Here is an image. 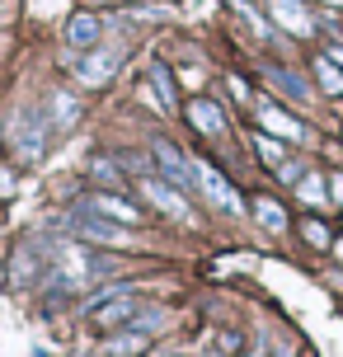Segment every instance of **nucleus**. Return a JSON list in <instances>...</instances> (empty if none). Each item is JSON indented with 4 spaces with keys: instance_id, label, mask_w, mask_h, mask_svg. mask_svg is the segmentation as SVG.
Segmentation results:
<instances>
[{
    "instance_id": "a211bd4d",
    "label": "nucleus",
    "mask_w": 343,
    "mask_h": 357,
    "mask_svg": "<svg viewBox=\"0 0 343 357\" xmlns=\"http://www.w3.org/2000/svg\"><path fill=\"white\" fill-rule=\"evenodd\" d=\"M52 118H56V127H71L75 118H80V104H75L71 94L56 89V94H52Z\"/></svg>"
},
{
    "instance_id": "b1692460",
    "label": "nucleus",
    "mask_w": 343,
    "mask_h": 357,
    "mask_svg": "<svg viewBox=\"0 0 343 357\" xmlns=\"http://www.w3.org/2000/svg\"><path fill=\"white\" fill-rule=\"evenodd\" d=\"M296 188H301V197H310V202H315V207H320V178H301V183H296Z\"/></svg>"
},
{
    "instance_id": "f257e3e1",
    "label": "nucleus",
    "mask_w": 343,
    "mask_h": 357,
    "mask_svg": "<svg viewBox=\"0 0 343 357\" xmlns=\"http://www.w3.org/2000/svg\"><path fill=\"white\" fill-rule=\"evenodd\" d=\"M71 221L80 235H90V240H99V245H113V250H137V235H132V226H123V221H109V216L90 212V207H71Z\"/></svg>"
},
{
    "instance_id": "ddd939ff",
    "label": "nucleus",
    "mask_w": 343,
    "mask_h": 357,
    "mask_svg": "<svg viewBox=\"0 0 343 357\" xmlns=\"http://www.w3.org/2000/svg\"><path fill=\"white\" fill-rule=\"evenodd\" d=\"M104 33V19L90 15V10H80V15L66 19V47H94Z\"/></svg>"
},
{
    "instance_id": "7ed1b4c3",
    "label": "nucleus",
    "mask_w": 343,
    "mask_h": 357,
    "mask_svg": "<svg viewBox=\"0 0 343 357\" xmlns=\"http://www.w3.org/2000/svg\"><path fill=\"white\" fill-rule=\"evenodd\" d=\"M151 155H155V169H160L165 183H174V188H183V193H188V188L198 183V165L188 160V155H183L174 142L155 137V142H151Z\"/></svg>"
},
{
    "instance_id": "2eb2a0df",
    "label": "nucleus",
    "mask_w": 343,
    "mask_h": 357,
    "mask_svg": "<svg viewBox=\"0 0 343 357\" xmlns=\"http://www.w3.org/2000/svg\"><path fill=\"white\" fill-rule=\"evenodd\" d=\"M254 216H259V226L273 235L287 231V212H282V202L277 197H254Z\"/></svg>"
},
{
    "instance_id": "f3484780",
    "label": "nucleus",
    "mask_w": 343,
    "mask_h": 357,
    "mask_svg": "<svg viewBox=\"0 0 343 357\" xmlns=\"http://www.w3.org/2000/svg\"><path fill=\"white\" fill-rule=\"evenodd\" d=\"M146 339H151V334H137V329H132V334H113V339H109V357H132V353H142Z\"/></svg>"
},
{
    "instance_id": "1a4fd4ad",
    "label": "nucleus",
    "mask_w": 343,
    "mask_h": 357,
    "mask_svg": "<svg viewBox=\"0 0 343 357\" xmlns=\"http://www.w3.org/2000/svg\"><path fill=\"white\" fill-rule=\"evenodd\" d=\"M259 127H264L268 137H277V142H306V123H301V118H291V113H282L277 104L259 108Z\"/></svg>"
},
{
    "instance_id": "bb28decb",
    "label": "nucleus",
    "mask_w": 343,
    "mask_h": 357,
    "mask_svg": "<svg viewBox=\"0 0 343 357\" xmlns=\"http://www.w3.org/2000/svg\"><path fill=\"white\" fill-rule=\"evenodd\" d=\"M334 5H343V0H334Z\"/></svg>"
},
{
    "instance_id": "cd10ccee",
    "label": "nucleus",
    "mask_w": 343,
    "mask_h": 357,
    "mask_svg": "<svg viewBox=\"0 0 343 357\" xmlns=\"http://www.w3.org/2000/svg\"><path fill=\"white\" fill-rule=\"evenodd\" d=\"M277 357H282V353H277Z\"/></svg>"
},
{
    "instance_id": "6ab92c4d",
    "label": "nucleus",
    "mask_w": 343,
    "mask_h": 357,
    "mask_svg": "<svg viewBox=\"0 0 343 357\" xmlns=\"http://www.w3.org/2000/svg\"><path fill=\"white\" fill-rule=\"evenodd\" d=\"M254 155H264L273 169L287 160V155H282V142H277V137H259V132H254Z\"/></svg>"
},
{
    "instance_id": "412c9836",
    "label": "nucleus",
    "mask_w": 343,
    "mask_h": 357,
    "mask_svg": "<svg viewBox=\"0 0 343 357\" xmlns=\"http://www.w3.org/2000/svg\"><path fill=\"white\" fill-rule=\"evenodd\" d=\"M90 174H94V183H99V188H113V193H118V183H123V174L113 169V160H94Z\"/></svg>"
},
{
    "instance_id": "4be33fe9",
    "label": "nucleus",
    "mask_w": 343,
    "mask_h": 357,
    "mask_svg": "<svg viewBox=\"0 0 343 357\" xmlns=\"http://www.w3.org/2000/svg\"><path fill=\"white\" fill-rule=\"evenodd\" d=\"M273 174L282 178V183H287V188H296V183H301V178H306V169H301V165H296V160H282V165H277V169H273Z\"/></svg>"
},
{
    "instance_id": "5701e85b",
    "label": "nucleus",
    "mask_w": 343,
    "mask_h": 357,
    "mask_svg": "<svg viewBox=\"0 0 343 357\" xmlns=\"http://www.w3.org/2000/svg\"><path fill=\"white\" fill-rule=\"evenodd\" d=\"M325 188H329V197H334V207H343V169H329Z\"/></svg>"
},
{
    "instance_id": "dca6fc26",
    "label": "nucleus",
    "mask_w": 343,
    "mask_h": 357,
    "mask_svg": "<svg viewBox=\"0 0 343 357\" xmlns=\"http://www.w3.org/2000/svg\"><path fill=\"white\" fill-rule=\"evenodd\" d=\"M264 75H268V80L282 89V94H291V99H310V85H306L296 71H287V66H264Z\"/></svg>"
},
{
    "instance_id": "a878e982",
    "label": "nucleus",
    "mask_w": 343,
    "mask_h": 357,
    "mask_svg": "<svg viewBox=\"0 0 343 357\" xmlns=\"http://www.w3.org/2000/svg\"><path fill=\"white\" fill-rule=\"evenodd\" d=\"M329 250H334V254H339V259H343V240H334V245H329Z\"/></svg>"
},
{
    "instance_id": "6e6552de",
    "label": "nucleus",
    "mask_w": 343,
    "mask_h": 357,
    "mask_svg": "<svg viewBox=\"0 0 343 357\" xmlns=\"http://www.w3.org/2000/svg\"><path fill=\"white\" fill-rule=\"evenodd\" d=\"M142 197L155 207V212L174 216V221H183V216H188V197L174 193V183H165V178H142Z\"/></svg>"
},
{
    "instance_id": "20e7f679",
    "label": "nucleus",
    "mask_w": 343,
    "mask_h": 357,
    "mask_svg": "<svg viewBox=\"0 0 343 357\" xmlns=\"http://www.w3.org/2000/svg\"><path fill=\"white\" fill-rule=\"evenodd\" d=\"M75 207H90V212L109 216V221H123V226H132V231H137V221H142V207H132V202H127L123 193H113V188H99V193L80 197Z\"/></svg>"
},
{
    "instance_id": "393cba45",
    "label": "nucleus",
    "mask_w": 343,
    "mask_h": 357,
    "mask_svg": "<svg viewBox=\"0 0 343 357\" xmlns=\"http://www.w3.org/2000/svg\"><path fill=\"white\" fill-rule=\"evenodd\" d=\"M329 56H334V61L343 66V43H334V47H329Z\"/></svg>"
},
{
    "instance_id": "0eeeda50",
    "label": "nucleus",
    "mask_w": 343,
    "mask_h": 357,
    "mask_svg": "<svg viewBox=\"0 0 343 357\" xmlns=\"http://www.w3.org/2000/svg\"><path fill=\"white\" fill-rule=\"evenodd\" d=\"M268 15L277 19V29H287L296 38L315 33V15L306 10V0H268Z\"/></svg>"
},
{
    "instance_id": "f8f14e48",
    "label": "nucleus",
    "mask_w": 343,
    "mask_h": 357,
    "mask_svg": "<svg viewBox=\"0 0 343 357\" xmlns=\"http://www.w3.org/2000/svg\"><path fill=\"white\" fill-rule=\"evenodd\" d=\"M198 183H202V193L212 197V202H221L226 212H245V202H240V193H235L231 183L221 178V169H212V165H198Z\"/></svg>"
},
{
    "instance_id": "9b49d317",
    "label": "nucleus",
    "mask_w": 343,
    "mask_h": 357,
    "mask_svg": "<svg viewBox=\"0 0 343 357\" xmlns=\"http://www.w3.org/2000/svg\"><path fill=\"white\" fill-rule=\"evenodd\" d=\"M183 118L198 127L202 137H226V113H221V104H212V99H188V104H183Z\"/></svg>"
},
{
    "instance_id": "aec40b11",
    "label": "nucleus",
    "mask_w": 343,
    "mask_h": 357,
    "mask_svg": "<svg viewBox=\"0 0 343 357\" xmlns=\"http://www.w3.org/2000/svg\"><path fill=\"white\" fill-rule=\"evenodd\" d=\"M301 235H306V240L315 245V250H329V245H334L329 226H325V221H315V216H306V221H301Z\"/></svg>"
},
{
    "instance_id": "39448f33",
    "label": "nucleus",
    "mask_w": 343,
    "mask_h": 357,
    "mask_svg": "<svg viewBox=\"0 0 343 357\" xmlns=\"http://www.w3.org/2000/svg\"><path fill=\"white\" fill-rule=\"evenodd\" d=\"M142 99H151V104L165 108V113H179V99H174V75H169V66H165V61H151V66H146Z\"/></svg>"
},
{
    "instance_id": "f03ea898",
    "label": "nucleus",
    "mask_w": 343,
    "mask_h": 357,
    "mask_svg": "<svg viewBox=\"0 0 343 357\" xmlns=\"http://www.w3.org/2000/svg\"><path fill=\"white\" fill-rule=\"evenodd\" d=\"M137 310H142V301H137L132 291H123V287H104V291L90 301V320L99 324V329H123V324H132Z\"/></svg>"
},
{
    "instance_id": "9d476101",
    "label": "nucleus",
    "mask_w": 343,
    "mask_h": 357,
    "mask_svg": "<svg viewBox=\"0 0 343 357\" xmlns=\"http://www.w3.org/2000/svg\"><path fill=\"white\" fill-rule=\"evenodd\" d=\"M71 71L80 85H104L118 71V56L113 52H90V56H71Z\"/></svg>"
},
{
    "instance_id": "4468645a",
    "label": "nucleus",
    "mask_w": 343,
    "mask_h": 357,
    "mask_svg": "<svg viewBox=\"0 0 343 357\" xmlns=\"http://www.w3.org/2000/svg\"><path fill=\"white\" fill-rule=\"evenodd\" d=\"M310 75H315V85H320V94H329V99H343V66H334L325 56H310Z\"/></svg>"
},
{
    "instance_id": "423d86ee",
    "label": "nucleus",
    "mask_w": 343,
    "mask_h": 357,
    "mask_svg": "<svg viewBox=\"0 0 343 357\" xmlns=\"http://www.w3.org/2000/svg\"><path fill=\"white\" fill-rule=\"evenodd\" d=\"M47 273V259H43V245H33V240H24L15 254H10V282L15 287H29L38 282Z\"/></svg>"
}]
</instances>
